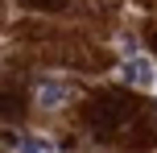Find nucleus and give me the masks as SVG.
Returning a JSON list of instances; mask_svg holds the SVG:
<instances>
[{"instance_id": "obj_1", "label": "nucleus", "mask_w": 157, "mask_h": 153, "mask_svg": "<svg viewBox=\"0 0 157 153\" xmlns=\"http://www.w3.org/2000/svg\"><path fill=\"white\" fill-rule=\"evenodd\" d=\"M124 116H128V108L120 104V95H103L99 104L91 108V124L99 128V137H103V132H108L116 120H124Z\"/></svg>"}, {"instance_id": "obj_2", "label": "nucleus", "mask_w": 157, "mask_h": 153, "mask_svg": "<svg viewBox=\"0 0 157 153\" xmlns=\"http://www.w3.org/2000/svg\"><path fill=\"white\" fill-rule=\"evenodd\" d=\"M120 75H124V83H132V87H153V79H157L149 58H128V62L120 66Z\"/></svg>"}, {"instance_id": "obj_3", "label": "nucleus", "mask_w": 157, "mask_h": 153, "mask_svg": "<svg viewBox=\"0 0 157 153\" xmlns=\"http://www.w3.org/2000/svg\"><path fill=\"white\" fill-rule=\"evenodd\" d=\"M62 99H66V87H62V83H54V79L41 83V91H37V104L41 108H58Z\"/></svg>"}, {"instance_id": "obj_4", "label": "nucleus", "mask_w": 157, "mask_h": 153, "mask_svg": "<svg viewBox=\"0 0 157 153\" xmlns=\"http://www.w3.org/2000/svg\"><path fill=\"white\" fill-rule=\"evenodd\" d=\"M21 153H50V145H46V141H33V137H25V141H21Z\"/></svg>"}]
</instances>
